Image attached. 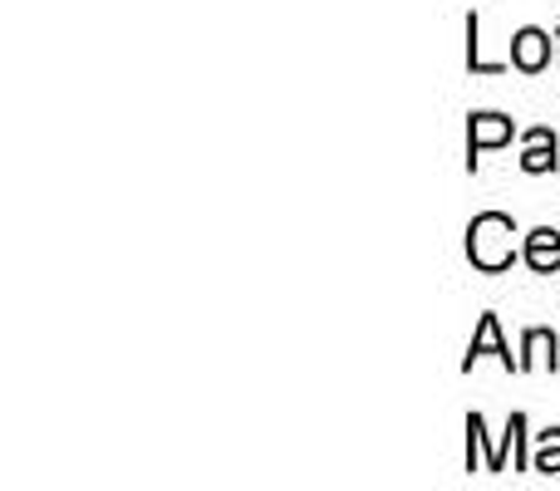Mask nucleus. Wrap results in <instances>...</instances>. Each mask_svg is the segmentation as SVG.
Listing matches in <instances>:
<instances>
[{"label": "nucleus", "mask_w": 560, "mask_h": 491, "mask_svg": "<svg viewBox=\"0 0 560 491\" xmlns=\"http://www.w3.org/2000/svg\"><path fill=\"white\" fill-rule=\"evenodd\" d=\"M522 226H516V217L506 212H477L472 222H467V260H472L482 276H502V270H512L516 260H522Z\"/></svg>", "instance_id": "f257e3e1"}, {"label": "nucleus", "mask_w": 560, "mask_h": 491, "mask_svg": "<svg viewBox=\"0 0 560 491\" xmlns=\"http://www.w3.org/2000/svg\"><path fill=\"white\" fill-rule=\"evenodd\" d=\"M512 138H522V128L512 124L506 114H472L467 118V173H477V163H482V153H492V148H506Z\"/></svg>", "instance_id": "f03ea898"}, {"label": "nucleus", "mask_w": 560, "mask_h": 491, "mask_svg": "<svg viewBox=\"0 0 560 491\" xmlns=\"http://www.w3.org/2000/svg\"><path fill=\"white\" fill-rule=\"evenodd\" d=\"M477 359H497L506 374H522V354H512V344L502 339V319H497V315H482V319H477L472 344H467V359H463L467 374H472Z\"/></svg>", "instance_id": "7ed1b4c3"}, {"label": "nucleus", "mask_w": 560, "mask_h": 491, "mask_svg": "<svg viewBox=\"0 0 560 491\" xmlns=\"http://www.w3.org/2000/svg\"><path fill=\"white\" fill-rule=\"evenodd\" d=\"M560 167V138L556 128L536 124V128H522V173L526 177H546Z\"/></svg>", "instance_id": "20e7f679"}, {"label": "nucleus", "mask_w": 560, "mask_h": 491, "mask_svg": "<svg viewBox=\"0 0 560 491\" xmlns=\"http://www.w3.org/2000/svg\"><path fill=\"white\" fill-rule=\"evenodd\" d=\"M551 49H556V39L546 35L541 25H522L512 35V69H522V74H541V69H551Z\"/></svg>", "instance_id": "39448f33"}, {"label": "nucleus", "mask_w": 560, "mask_h": 491, "mask_svg": "<svg viewBox=\"0 0 560 491\" xmlns=\"http://www.w3.org/2000/svg\"><path fill=\"white\" fill-rule=\"evenodd\" d=\"M522 260H526V270H536V276H556L560 270V232L556 226H532V232H522Z\"/></svg>", "instance_id": "423d86ee"}, {"label": "nucleus", "mask_w": 560, "mask_h": 491, "mask_svg": "<svg viewBox=\"0 0 560 491\" xmlns=\"http://www.w3.org/2000/svg\"><path fill=\"white\" fill-rule=\"evenodd\" d=\"M532 369H560V335L556 329H526L522 335V374H532Z\"/></svg>", "instance_id": "0eeeda50"}, {"label": "nucleus", "mask_w": 560, "mask_h": 491, "mask_svg": "<svg viewBox=\"0 0 560 491\" xmlns=\"http://www.w3.org/2000/svg\"><path fill=\"white\" fill-rule=\"evenodd\" d=\"M502 453L512 472H532V433H526V413H512L502 428Z\"/></svg>", "instance_id": "6e6552de"}, {"label": "nucleus", "mask_w": 560, "mask_h": 491, "mask_svg": "<svg viewBox=\"0 0 560 491\" xmlns=\"http://www.w3.org/2000/svg\"><path fill=\"white\" fill-rule=\"evenodd\" d=\"M467 69L472 74H482V79H492V74H506L512 69V59H487L482 55V15H467Z\"/></svg>", "instance_id": "1a4fd4ad"}, {"label": "nucleus", "mask_w": 560, "mask_h": 491, "mask_svg": "<svg viewBox=\"0 0 560 491\" xmlns=\"http://www.w3.org/2000/svg\"><path fill=\"white\" fill-rule=\"evenodd\" d=\"M532 472H541V477H560V428H546V433H536V447H532Z\"/></svg>", "instance_id": "9d476101"}, {"label": "nucleus", "mask_w": 560, "mask_h": 491, "mask_svg": "<svg viewBox=\"0 0 560 491\" xmlns=\"http://www.w3.org/2000/svg\"><path fill=\"white\" fill-rule=\"evenodd\" d=\"M556 69H560V20H556Z\"/></svg>", "instance_id": "9b49d317"}]
</instances>
